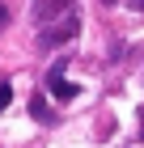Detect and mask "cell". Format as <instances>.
Instances as JSON below:
<instances>
[{
  "label": "cell",
  "mask_w": 144,
  "mask_h": 148,
  "mask_svg": "<svg viewBox=\"0 0 144 148\" xmlns=\"http://www.w3.org/2000/svg\"><path fill=\"white\" fill-rule=\"evenodd\" d=\"M76 34H81V17H76V9H72V13H64L59 21H47V25H43V34H38V47H47V51H51V47L72 42Z\"/></svg>",
  "instance_id": "obj_1"
},
{
  "label": "cell",
  "mask_w": 144,
  "mask_h": 148,
  "mask_svg": "<svg viewBox=\"0 0 144 148\" xmlns=\"http://www.w3.org/2000/svg\"><path fill=\"white\" fill-rule=\"evenodd\" d=\"M64 13H72V0H34V21H38V25L59 21Z\"/></svg>",
  "instance_id": "obj_2"
},
{
  "label": "cell",
  "mask_w": 144,
  "mask_h": 148,
  "mask_svg": "<svg viewBox=\"0 0 144 148\" xmlns=\"http://www.w3.org/2000/svg\"><path fill=\"white\" fill-rule=\"evenodd\" d=\"M51 93H55V97H76L81 93V85H72V80H64V64H55V68H51Z\"/></svg>",
  "instance_id": "obj_3"
},
{
  "label": "cell",
  "mask_w": 144,
  "mask_h": 148,
  "mask_svg": "<svg viewBox=\"0 0 144 148\" xmlns=\"http://www.w3.org/2000/svg\"><path fill=\"white\" fill-rule=\"evenodd\" d=\"M30 114H34V119H38V123H47V119H51V110H47V106H43V97H34Z\"/></svg>",
  "instance_id": "obj_4"
},
{
  "label": "cell",
  "mask_w": 144,
  "mask_h": 148,
  "mask_svg": "<svg viewBox=\"0 0 144 148\" xmlns=\"http://www.w3.org/2000/svg\"><path fill=\"white\" fill-rule=\"evenodd\" d=\"M9 102H13V85L0 80V110H9Z\"/></svg>",
  "instance_id": "obj_5"
},
{
  "label": "cell",
  "mask_w": 144,
  "mask_h": 148,
  "mask_svg": "<svg viewBox=\"0 0 144 148\" xmlns=\"http://www.w3.org/2000/svg\"><path fill=\"white\" fill-rule=\"evenodd\" d=\"M4 25H9V9L0 4V30H4Z\"/></svg>",
  "instance_id": "obj_6"
},
{
  "label": "cell",
  "mask_w": 144,
  "mask_h": 148,
  "mask_svg": "<svg viewBox=\"0 0 144 148\" xmlns=\"http://www.w3.org/2000/svg\"><path fill=\"white\" fill-rule=\"evenodd\" d=\"M132 4H136V9H144V0H132Z\"/></svg>",
  "instance_id": "obj_7"
},
{
  "label": "cell",
  "mask_w": 144,
  "mask_h": 148,
  "mask_svg": "<svg viewBox=\"0 0 144 148\" xmlns=\"http://www.w3.org/2000/svg\"><path fill=\"white\" fill-rule=\"evenodd\" d=\"M102 4H119V0H102Z\"/></svg>",
  "instance_id": "obj_8"
},
{
  "label": "cell",
  "mask_w": 144,
  "mask_h": 148,
  "mask_svg": "<svg viewBox=\"0 0 144 148\" xmlns=\"http://www.w3.org/2000/svg\"><path fill=\"white\" fill-rule=\"evenodd\" d=\"M140 123H144V106H140Z\"/></svg>",
  "instance_id": "obj_9"
}]
</instances>
